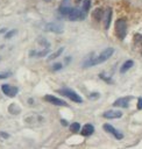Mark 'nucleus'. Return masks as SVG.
Instances as JSON below:
<instances>
[{"label":"nucleus","mask_w":142,"mask_h":149,"mask_svg":"<svg viewBox=\"0 0 142 149\" xmlns=\"http://www.w3.org/2000/svg\"><path fill=\"white\" fill-rule=\"evenodd\" d=\"M111 20H112V8L108 7V8L106 9V12H104V17H102L104 28H105V29H108V28H109Z\"/></svg>","instance_id":"nucleus-11"},{"label":"nucleus","mask_w":142,"mask_h":149,"mask_svg":"<svg viewBox=\"0 0 142 149\" xmlns=\"http://www.w3.org/2000/svg\"><path fill=\"white\" fill-rule=\"evenodd\" d=\"M99 77H100L101 79H104L106 83H113V80H112L109 77H105V74H104V73H100V74H99Z\"/></svg>","instance_id":"nucleus-21"},{"label":"nucleus","mask_w":142,"mask_h":149,"mask_svg":"<svg viewBox=\"0 0 142 149\" xmlns=\"http://www.w3.org/2000/svg\"><path fill=\"white\" fill-rule=\"evenodd\" d=\"M45 1H50V0H45Z\"/></svg>","instance_id":"nucleus-28"},{"label":"nucleus","mask_w":142,"mask_h":149,"mask_svg":"<svg viewBox=\"0 0 142 149\" xmlns=\"http://www.w3.org/2000/svg\"><path fill=\"white\" fill-rule=\"evenodd\" d=\"M74 1V3H79L80 2V0H73Z\"/></svg>","instance_id":"nucleus-27"},{"label":"nucleus","mask_w":142,"mask_h":149,"mask_svg":"<svg viewBox=\"0 0 142 149\" xmlns=\"http://www.w3.org/2000/svg\"><path fill=\"white\" fill-rule=\"evenodd\" d=\"M62 68H63V64H62V63H56V64L52 65V70H54V71H58V70H61Z\"/></svg>","instance_id":"nucleus-20"},{"label":"nucleus","mask_w":142,"mask_h":149,"mask_svg":"<svg viewBox=\"0 0 142 149\" xmlns=\"http://www.w3.org/2000/svg\"><path fill=\"white\" fill-rule=\"evenodd\" d=\"M71 6H70V0H63L61 6H59V13L63 16H68L69 13L71 12Z\"/></svg>","instance_id":"nucleus-10"},{"label":"nucleus","mask_w":142,"mask_h":149,"mask_svg":"<svg viewBox=\"0 0 142 149\" xmlns=\"http://www.w3.org/2000/svg\"><path fill=\"white\" fill-rule=\"evenodd\" d=\"M102 17H104V9L100 8V7H97V8L92 12V19L98 22V21L102 20Z\"/></svg>","instance_id":"nucleus-14"},{"label":"nucleus","mask_w":142,"mask_h":149,"mask_svg":"<svg viewBox=\"0 0 142 149\" xmlns=\"http://www.w3.org/2000/svg\"><path fill=\"white\" fill-rule=\"evenodd\" d=\"M102 128H104V130H106L107 133H109V134H112L116 140H121L122 137H123V135L118 130V129H115L112 125H109V123H105L104 126H102Z\"/></svg>","instance_id":"nucleus-7"},{"label":"nucleus","mask_w":142,"mask_h":149,"mask_svg":"<svg viewBox=\"0 0 142 149\" xmlns=\"http://www.w3.org/2000/svg\"><path fill=\"white\" fill-rule=\"evenodd\" d=\"M15 33H16V30H15V29H14V30H10V31H8V33L5 35V37H6V38H10Z\"/></svg>","instance_id":"nucleus-22"},{"label":"nucleus","mask_w":142,"mask_h":149,"mask_svg":"<svg viewBox=\"0 0 142 149\" xmlns=\"http://www.w3.org/2000/svg\"><path fill=\"white\" fill-rule=\"evenodd\" d=\"M45 30L48 31H52L56 34H61L63 31V26L58 22H49L45 24Z\"/></svg>","instance_id":"nucleus-8"},{"label":"nucleus","mask_w":142,"mask_h":149,"mask_svg":"<svg viewBox=\"0 0 142 149\" xmlns=\"http://www.w3.org/2000/svg\"><path fill=\"white\" fill-rule=\"evenodd\" d=\"M113 54H114V49H113V48H106V49H104L99 55L87 57V58L83 62V66H84V68H91V66L101 64V63L106 62Z\"/></svg>","instance_id":"nucleus-1"},{"label":"nucleus","mask_w":142,"mask_h":149,"mask_svg":"<svg viewBox=\"0 0 142 149\" xmlns=\"http://www.w3.org/2000/svg\"><path fill=\"white\" fill-rule=\"evenodd\" d=\"M10 76V72H3V73H0V79H5L7 77Z\"/></svg>","instance_id":"nucleus-24"},{"label":"nucleus","mask_w":142,"mask_h":149,"mask_svg":"<svg viewBox=\"0 0 142 149\" xmlns=\"http://www.w3.org/2000/svg\"><path fill=\"white\" fill-rule=\"evenodd\" d=\"M104 118L106 119H119L122 116V112L121 111H115V109H109V111H106L104 114H102Z\"/></svg>","instance_id":"nucleus-12"},{"label":"nucleus","mask_w":142,"mask_h":149,"mask_svg":"<svg viewBox=\"0 0 142 149\" xmlns=\"http://www.w3.org/2000/svg\"><path fill=\"white\" fill-rule=\"evenodd\" d=\"M1 90H2L3 94H6L7 97H10V98L15 97V95L17 94V92H19V88H17V87L12 86V85H9V84H3V85H1Z\"/></svg>","instance_id":"nucleus-5"},{"label":"nucleus","mask_w":142,"mask_h":149,"mask_svg":"<svg viewBox=\"0 0 142 149\" xmlns=\"http://www.w3.org/2000/svg\"><path fill=\"white\" fill-rule=\"evenodd\" d=\"M134 65V62L132 61V59H128V61H126L122 65H121V68H120V72L121 73H125V72H127L132 66Z\"/></svg>","instance_id":"nucleus-15"},{"label":"nucleus","mask_w":142,"mask_h":149,"mask_svg":"<svg viewBox=\"0 0 142 149\" xmlns=\"http://www.w3.org/2000/svg\"><path fill=\"white\" fill-rule=\"evenodd\" d=\"M70 21H81L86 17V13L81 9H78V8H72L71 12L69 13V15L66 16Z\"/></svg>","instance_id":"nucleus-4"},{"label":"nucleus","mask_w":142,"mask_h":149,"mask_svg":"<svg viewBox=\"0 0 142 149\" xmlns=\"http://www.w3.org/2000/svg\"><path fill=\"white\" fill-rule=\"evenodd\" d=\"M91 7V0H83V5H81V9L87 14Z\"/></svg>","instance_id":"nucleus-17"},{"label":"nucleus","mask_w":142,"mask_h":149,"mask_svg":"<svg viewBox=\"0 0 142 149\" xmlns=\"http://www.w3.org/2000/svg\"><path fill=\"white\" fill-rule=\"evenodd\" d=\"M64 51V48H59L58 50H56L55 52H52L49 57H48V61H51V59H55V58H57V57H59L61 55H62V52Z\"/></svg>","instance_id":"nucleus-16"},{"label":"nucleus","mask_w":142,"mask_h":149,"mask_svg":"<svg viewBox=\"0 0 142 149\" xmlns=\"http://www.w3.org/2000/svg\"><path fill=\"white\" fill-rule=\"evenodd\" d=\"M57 92L61 93V94H63V95H65V97L69 98L71 101H74V102H78V104H81V102H83V98H81L76 91H73V90H71V88H69V87L59 88V90H57Z\"/></svg>","instance_id":"nucleus-3"},{"label":"nucleus","mask_w":142,"mask_h":149,"mask_svg":"<svg viewBox=\"0 0 142 149\" xmlns=\"http://www.w3.org/2000/svg\"><path fill=\"white\" fill-rule=\"evenodd\" d=\"M132 98H133V97H130V95H129V97H122V98H119V99H116V100L113 102V106L126 108V107H128L129 101H130Z\"/></svg>","instance_id":"nucleus-9"},{"label":"nucleus","mask_w":142,"mask_h":149,"mask_svg":"<svg viewBox=\"0 0 142 149\" xmlns=\"http://www.w3.org/2000/svg\"><path fill=\"white\" fill-rule=\"evenodd\" d=\"M137 108L139 109H142V98L141 97L137 99Z\"/></svg>","instance_id":"nucleus-25"},{"label":"nucleus","mask_w":142,"mask_h":149,"mask_svg":"<svg viewBox=\"0 0 142 149\" xmlns=\"http://www.w3.org/2000/svg\"><path fill=\"white\" fill-rule=\"evenodd\" d=\"M93 132H94V127H93V125H91V123L84 125V126L81 127V129H80V134H81L83 136H90V135L93 134Z\"/></svg>","instance_id":"nucleus-13"},{"label":"nucleus","mask_w":142,"mask_h":149,"mask_svg":"<svg viewBox=\"0 0 142 149\" xmlns=\"http://www.w3.org/2000/svg\"><path fill=\"white\" fill-rule=\"evenodd\" d=\"M44 100L50 102V104H52V105H56V106H64V107L68 106V104L64 100H62V99H59V98H57L55 95H51V94H47L44 97Z\"/></svg>","instance_id":"nucleus-6"},{"label":"nucleus","mask_w":142,"mask_h":149,"mask_svg":"<svg viewBox=\"0 0 142 149\" xmlns=\"http://www.w3.org/2000/svg\"><path fill=\"white\" fill-rule=\"evenodd\" d=\"M88 98L90 99H97V98H99V93L98 92H93V93H91L88 95Z\"/></svg>","instance_id":"nucleus-23"},{"label":"nucleus","mask_w":142,"mask_h":149,"mask_svg":"<svg viewBox=\"0 0 142 149\" xmlns=\"http://www.w3.org/2000/svg\"><path fill=\"white\" fill-rule=\"evenodd\" d=\"M115 34L119 40H123L127 34V21L126 19H118L115 21Z\"/></svg>","instance_id":"nucleus-2"},{"label":"nucleus","mask_w":142,"mask_h":149,"mask_svg":"<svg viewBox=\"0 0 142 149\" xmlns=\"http://www.w3.org/2000/svg\"><path fill=\"white\" fill-rule=\"evenodd\" d=\"M70 129H71V132H73V133L79 132V130H80V125H79V122H72V123L70 125Z\"/></svg>","instance_id":"nucleus-19"},{"label":"nucleus","mask_w":142,"mask_h":149,"mask_svg":"<svg viewBox=\"0 0 142 149\" xmlns=\"http://www.w3.org/2000/svg\"><path fill=\"white\" fill-rule=\"evenodd\" d=\"M134 43L137 47H142V35L141 34H135L134 35Z\"/></svg>","instance_id":"nucleus-18"},{"label":"nucleus","mask_w":142,"mask_h":149,"mask_svg":"<svg viewBox=\"0 0 142 149\" xmlns=\"http://www.w3.org/2000/svg\"><path fill=\"white\" fill-rule=\"evenodd\" d=\"M61 122H62V123H63V125H64V126H66V121H65V120H62V121H61Z\"/></svg>","instance_id":"nucleus-26"}]
</instances>
